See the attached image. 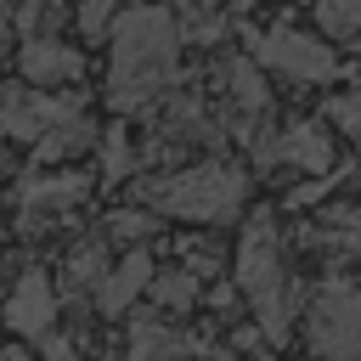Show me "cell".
<instances>
[{
	"label": "cell",
	"instance_id": "obj_1",
	"mask_svg": "<svg viewBox=\"0 0 361 361\" xmlns=\"http://www.w3.org/2000/svg\"><path fill=\"white\" fill-rule=\"evenodd\" d=\"M180 73V34L164 6H135L113 23V68H107V102L118 113L152 107Z\"/></svg>",
	"mask_w": 361,
	"mask_h": 361
},
{
	"label": "cell",
	"instance_id": "obj_2",
	"mask_svg": "<svg viewBox=\"0 0 361 361\" xmlns=\"http://www.w3.org/2000/svg\"><path fill=\"white\" fill-rule=\"evenodd\" d=\"M237 288L254 305L259 333L271 344H282L288 338V322H293V282H288V265H282L271 214H259V220L243 226V243H237Z\"/></svg>",
	"mask_w": 361,
	"mask_h": 361
},
{
	"label": "cell",
	"instance_id": "obj_3",
	"mask_svg": "<svg viewBox=\"0 0 361 361\" xmlns=\"http://www.w3.org/2000/svg\"><path fill=\"white\" fill-rule=\"evenodd\" d=\"M248 197V180L237 164H192L180 175H158L141 180V203H152L158 214H180V220H231Z\"/></svg>",
	"mask_w": 361,
	"mask_h": 361
},
{
	"label": "cell",
	"instance_id": "obj_4",
	"mask_svg": "<svg viewBox=\"0 0 361 361\" xmlns=\"http://www.w3.org/2000/svg\"><path fill=\"white\" fill-rule=\"evenodd\" d=\"M310 350L316 361H361V293L327 282L310 299Z\"/></svg>",
	"mask_w": 361,
	"mask_h": 361
},
{
	"label": "cell",
	"instance_id": "obj_5",
	"mask_svg": "<svg viewBox=\"0 0 361 361\" xmlns=\"http://www.w3.org/2000/svg\"><path fill=\"white\" fill-rule=\"evenodd\" d=\"M254 62H265V68H276V73H288V79H310V85L338 73L333 45L316 39V34H299V28H271V34H259V39H254Z\"/></svg>",
	"mask_w": 361,
	"mask_h": 361
},
{
	"label": "cell",
	"instance_id": "obj_6",
	"mask_svg": "<svg viewBox=\"0 0 361 361\" xmlns=\"http://www.w3.org/2000/svg\"><path fill=\"white\" fill-rule=\"evenodd\" d=\"M51 322H56V288L45 282V271L17 276L11 299H6V327H11V333H23V338H45V333H51Z\"/></svg>",
	"mask_w": 361,
	"mask_h": 361
},
{
	"label": "cell",
	"instance_id": "obj_7",
	"mask_svg": "<svg viewBox=\"0 0 361 361\" xmlns=\"http://www.w3.org/2000/svg\"><path fill=\"white\" fill-rule=\"evenodd\" d=\"M73 107L68 102H51V96H39V90H6L0 96V130L6 135H17V141H39L56 118H68Z\"/></svg>",
	"mask_w": 361,
	"mask_h": 361
},
{
	"label": "cell",
	"instance_id": "obj_8",
	"mask_svg": "<svg viewBox=\"0 0 361 361\" xmlns=\"http://www.w3.org/2000/svg\"><path fill=\"white\" fill-rule=\"evenodd\" d=\"M17 68H23V79L28 85H68V79H79V51H68L62 39H39V34H28L23 39V51H17Z\"/></svg>",
	"mask_w": 361,
	"mask_h": 361
},
{
	"label": "cell",
	"instance_id": "obj_9",
	"mask_svg": "<svg viewBox=\"0 0 361 361\" xmlns=\"http://www.w3.org/2000/svg\"><path fill=\"white\" fill-rule=\"evenodd\" d=\"M147 288H152V259L147 254H124L118 265H107V276L96 288V310L102 316H124L135 305V293H147Z\"/></svg>",
	"mask_w": 361,
	"mask_h": 361
},
{
	"label": "cell",
	"instance_id": "obj_10",
	"mask_svg": "<svg viewBox=\"0 0 361 361\" xmlns=\"http://www.w3.org/2000/svg\"><path fill=\"white\" fill-rule=\"evenodd\" d=\"M276 164H299L305 175H322L333 164V135L322 124H293L288 135H276Z\"/></svg>",
	"mask_w": 361,
	"mask_h": 361
},
{
	"label": "cell",
	"instance_id": "obj_11",
	"mask_svg": "<svg viewBox=\"0 0 361 361\" xmlns=\"http://www.w3.org/2000/svg\"><path fill=\"white\" fill-rule=\"evenodd\" d=\"M180 355H186V338H180L169 322L141 316V322L130 327V350H124V361H180Z\"/></svg>",
	"mask_w": 361,
	"mask_h": 361
},
{
	"label": "cell",
	"instance_id": "obj_12",
	"mask_svg": "<svg viewBox=\"0 0 361 361\" xmlns=\"http://www.w3.org/2000/svg\"><path fill=\"white\" fill-rule=\"evenodd\" d=\"M90 141H96V130H90L85 118H73V113H68V118H56V124H51V130L34 141V158H39V164H56V158H73V152H85Z\"/></svg>",
	"mask_w": 361,
	"mask_h": 361
},
{
	"label": "cell",
	"instance_id": "obj_13",
	"mask_svg": "<svg viewBox=\"0 0 361 361\" xmlns=\"http://www.w3.org/2000/svg\"><path fill=\"white\" fill-rule=\"evenodd\" d=\"M220 85H226V96L243 107V113H259L271 96H265V79H259V62H248V56H231L226 68H220Z\"/></svg>",
	"mask_w": 361,
	"mask_h": 361
},
{
	"label": "cell",
	"instance_id": "obj_14",
	"mask_svg": "<svg viewBox=\"0 0 361 361\" xmlns=\"http://www.w3.org/2000/svg\"><path fill=\"white\" fill-rule=\"evenodd\" d=\"M102 276H107V248H102V243H79V248L68 254V271H62L68 293H96Z\"/></svg>",
	"mask_w": 361,
	"mask_h": 361
},
{
	"label": "cell",
	"instance_id": "obj_15",
	"mask_svg": "<svg viewBox=\"0 0 361 361\" xmlns=\"http://www.w3.org/2000/svg\"><path fill=\"white\" fill-rule=\"evenodd\" d=\"M152 299H158V310H192V299H197V271H152Z\"/></svg>",
	"mask_w": 361,
	"mask_h": 361
},
{
	"label": "cell",
	"instance_id": "obj_16",
	"mask_svg": "<svg viewBox=\"0 0 361 361\" xmlns=\"http://www.w3.org/2000/svg\"><path fill=\"white\" fill-rule=\"evenodd\" d=\"M79 192H85V180H79V175H51V180H23V203H28V209H39V203H45V209H51V203H73Z\"/></svg>",
	"mask_w": 361,
	"mask_h": 361
},
{
	"label": "cell",
	"instance_id": "obj_17",
	"mask_svg": "<svg viewBox=\"0 0 361 361\" xmlns=\"http://www.w3.org/2000/svg\"><path fill=\"white\" fill-rule=\"evenodd\" d=\"M316 17L327 34H361V0H316Z\"/></svg>",
	"mask_w": 361,
	"mask_h": 361
},
{
	"label": "cell",
	"instance_id": "obj_18",
	"mask_svg": "<svg viewBox=\"0 0 361 361\" xmlns=\"http://www.w3.org/2000/svg\"><path fill=\"white\" fill-rule=\"evenodd\" d=\"M107 231H113L118 243H141V237L152 231V214H147V209H118V214H107Z\"/></svg>",
	"mask_w": 361,
	"mask_h": 361
},
{
	"label": "cell",
	"instance_id": "obj_19",
	"mask_svg": "<svg viewBox=\"0 0 361 361\" xmlns=\"http://www.w3.org/2000/svg\"><path fill=\"white\" fill-rule=\"evenodd\" d=\"M107 175H124L130 169V141H124V130H107Z\"/></svg>",
	"mask_w": 361,
	"mask_h": 361
},
{
	"label": "cell",
	"instance_id": "obj_20",
	"mask_svg": "<svg viewBox=\"0 0 361 361\" xmlns=\"http://www.w3.org/2000/svg\"><path fill=\"white\" fill-rule=\"evenodd\" d=\"M107 17H113V0H85V6H79V28H85V34H102Z\"/></svg>",
	"mask_w": 361,
	"mask_h": 361
},
{
	"label": "cell",
	"instance_id": "obj_21",
	"mask_svg": "<svg viewBox=\"0 0 361 361\" xmlns=\"http://www.w3.org/2000/svg\"><path fill=\"white\" fill-rule=\"evenodd\" d=\"M333 118H338L344 130H361V90L344 96V102H333Z\"/></svg>",
	"mask_w": 361,
	"mask_h": 361
},
{
	"label": "cell",
	"instance_id": "obj_22",
	"mask_svg": "<svg viewBox=\"0 0 361 361\" xmlns=\"http://www.w3.org/2000/svg\"><path fill=\"white\" fill-rule=\"evenodd\" d=\"M39 350H45V361H79V350H73L62 333H45V338H39Z\"/></svg>",
	"mask_w": 361,
	"mask_h": 361
},
{
	"label": "cell",
	"instance_id": "obj_23",
	"mask_svg": "<svg viewBox=\"0 0 361 361\" xmlns=\"http://www.w3.org/2000/svg\"><path fill=\"white\" fill-rule=\"evenodd\" d=\"M0 361H23V350L17 344H0Z\"/></svg>",
	"mask_w": 361,
	"mask_h": 361
},
{
	"label": "cell",
	"instance_id": "obj_24",
	"mask_svg": "<svg viewBox=\"0 0 361 361\" xmlns=\"http://www.w3.org/2000/svg\"><path fill=\"white\" fill-rule=\"evenodd\" d=\"M209 361H231V355H209Z\"/></svg>",
	"mask_w": 361,
	"mask_h": 361
}]
</instances>
